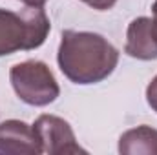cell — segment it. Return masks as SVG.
I'll list each match as a JSON object with an SVG mask.
<instances>
[{
  "label": "cell",
  "instance_id": "obj_1",
  "mask_svg": "<svg viewBox=\"0 0 157 155\" xmlns=\"http://www.w3.org/2000/svg\"><path fill=\"white\" fill-rule=\"evenodd\" d=\"M57 62L70 82L88 86L102 82L115 71L119 51L99 33L66 29L60 37Z\"/></svg>",
  "mask_w": 157,
  "mask_h": 155
},
{
  "label": "cell",
  "instance_id": "obj_2",
  "mask_svg": "<svg viewBox=\"0 0 157 155\" xmlns=\"http://www.w3.org/2000/svg\"><path fill=\"white\" fill-rule=\"evenodd\" d=\"M51 29L42 7L26 6L20 13L0 7V57L40 47Z\"/></svg>",
  "mask_w": 157,
  "mask_h": 155
},
{
  "label": "cell",
  "instance_id": "obj_3",
  "mask_svg": "<svg viewBox=\"0 0 157 155\" xmlns=\"http://www.w3.org/2000/svg\"><path fill=\"white\" fill-rule=\"evenodd\" d=\"M9 80L17 97L35 108L55 102L60 95V86L53 71L42 60H24L11 66Z\"/></svg>",
  "mask_w": 157,
  "mask_h": 155
},
{
  "label": "cell",
  "instance_id": "obj_4",
  "mask_svg": "<svg viewBox=\"0 0 157 155\" xmlns=\"http://www.w3.org/2000/svg\"><path fill=\"white\" fill-rule=\"evenodd\" d=\"M42 153L64 155V153H86V150L77 142V137L68 120L57 115H40L33 122Z\"/></svg>",
  "mask_w": 157,
  "mask_h": 155
},
{
  "label": "cell",
  "instance_id": "obj_5",
  "mask_svg": "<svg viewBox=\"0 0 157 155\" xmlns=\"http://www.w3.org/2000/svg\"><path fill=\"white\" fill-rule=\"evenodd\" d=\"M0 153H42L33 126L17 119L2 120L0 122Z\"/></svg>",
  "mask_w": 157,
  "mask_h": 155
},
{
  "label": "cell",
  "instance_id": "obj_6",
  "mask_svg": "<svg viewBox=\"0 0 157 155\" xmlns=\"http://www.w3.org/2000/svg\"><path fill=\"white\" fill-rule=\"evenodd\" d=\"M124 53L137 60H155L157 59V42L154 37L150 17H137L130 22L126 29Z\"/></svg>",
  "mask_w": 157,
  "mask_h": 155
},
{
  "label": "cell",
  "instance_id": "obj_7",
  "mask_svg": "<svg viewBox=\"0 0 157 155\" xmlns=\"http://www.w3.org/2000/svg\"><path fill=\"white\" fill-rule=\"evenodd\" d=\"M119 153L122 155H157V130L141 124L119 137Z\"/></svg>",
  "mask_w": 157,
  "mask_h": 155
},
{
  "label": "cell",
  "instance_id": "obj_8",
  "mask_svg": "<svg viewBox=\"0 0 157 155\" xmlns=\"http://www.w3.org/2000/svg\"><path fill=\"white\" fill-rule=\"evenodd\" d=\"M146 102H148V106L157 113V75L146 86Z\"/></svg>",
  "mask_w": 157,
  "mask_h": 155
},
{
  "label": "cell",
  "instance_id": "obj_9",
  "mask_svg": "<svg viewBox=\"0 0 157 155\" xmlns=\"http://www.w3.org/2000/svg\"><path fill=\"white\" fill-rule=\"evenodd\" d=\"M80 2H84L86 6H90L91 9H97V11H108L117 4V0H80Z\"/></svg>",
  "mask_w": 157,
  "mask_h": 155
},
{
  "label": "cell",
  "instance_id": "obj_10",
  "mask_svg": "<svg viewBox=\"0 0 157 155\" xmlns=\"http://www.w3.org/2000/svg\"><path fill=\"white\" fill-rule=\"evenodd\" d=\"M152 29H154V37H155V42H157V0L152 6Z\"/></svg>",
  "mask_w": 157,
  "mask_h": 155
},
{
  "label": "cell",
  "instance_id": "obj_11",
  "mask_svg": "<svg viewBox=\"0 0 157 155\" xmlns=\"http://www.w3.org/2000/svg\"><path fill=\"white\" fill-rule=\"evenodd\" d=\"M24 6H31V7H42L48 0H20Z\"/></svg>",
  "mask_w": 157,
  "mask_h": 155
}]
</instances>
